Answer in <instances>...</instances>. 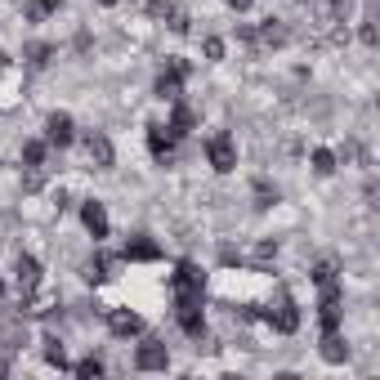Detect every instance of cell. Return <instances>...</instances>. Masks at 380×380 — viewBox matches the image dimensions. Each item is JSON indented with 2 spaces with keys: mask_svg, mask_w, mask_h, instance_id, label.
<instances>
[{
  "mask_svg": "<svg viewBox=\"0 0 380 380\" xmlns=\"http://www.w3.org/2000/svg\"><path fill=\"white\" fill-rule=\"evenodd\" d=\"M206 157H211V166L219 170V175H228V170L237 166V148H232L228 134H215V139L206 143Z\"/></svg>",
  "mask_w": 380,
  "mask_h": 380,
  "instance_id": "obj_1",
  "label": "cell"
},
{
  "mask_svg": "<svg viewBox=\"0 0 380 380\" xmlns=\"http://www.w3.org/2000/svg\"><path fill=\"white\" fill-rule=\"evenodd\" d=\"M224 54V41H206V58H219Z\"/></svg>",
  "mask_w": 380,
  "mask_h": 380,
  "instance_id": "obj_20",
  "label": "cell"
},
{
  "mask_svg": "<svg viewBox=\"0 0 380 380\" xmlns=\"http://www.w3.org/2000/svg\"><path fill=\"white\" fill-rule=\"evenodd\" d=\"M188 130H192V112H188V107H175V117H170V134L179 139V134H188Z\"/></svg>",
  "mask_w": 380,
  "mask_h": 380,
  "instance_id": "obj_13",
  "label": "cell"
},
{
  "mask_svg": "<svg viewBox=\"0 0 380 380\" xmlns=\"http://www.w3.org/2000/svg\"><path fill=\"white\" fill-rule=\"evenodd\" d=\"M143 367V372H166V362H170V353H166V345H157V340H148V345L139 349V358H134Z\"/></svg>",
  "mask_w": 380,
  "mask_h": 380,
  "instance_id": "obj_4",
  "label": "cell"
},
{
  "mask_svg": "<svg viewBox=\"0 0 380 380\" xmlns=\"http://www.w3.org/2000/svg\"><path fill=\"white\" fill-rule=\"evenodd\" d=\"M22 162H27V166H41V162H45V143H41V139L22 143Z\"/></svg>",
  "mask_w": 380,
  "mask_h": 380,
  "instance_id": "obj_14",
  "label": "cell"
},
{
  "mask_svg": "<svg viewBox=\"0 0 380 380\" xmlns=\"http://www.w3.org/2000/svg\"><path fill=\"white\" fill-rule=\"evenodd\" d=\"M14 273H18V282H22V287H36V277H41V264H36L32 255H18Z\"/></svg>",
  "mask_w": 380,
  "mask_h": 380,
  "instance_id": "obj_11",
  "label": "cell"
},
{
  "mask_svg": "<svg viewBox=\"0 0 380 380\" xmlns=\"http://www.w3.org/2000/svg\"><path fill=\"white\" fill-rule=\"evenodd\" d=\"M45 139L58 143V148H63V143H72V117H67V112H54L50 121H45Z\"/></svg>",
  "mask_w": 380,
  "mask_h": 380,
  "instance_id": "obj_5",
  "label": "cell"
},
{
  "mask_svg": "<svg viewBox=\"0 0 380 380\" xmlns=\"http://www.w3.org/2000/svg\"><path fill=\"white\" fill-rule=\"evenodd\" d=\"M313 282H317V287H322V291H331V287H336V268H331V264H317Z\"/></svg>",
  "mask_w": 380,
  "mask_h": 380,
  "instance_id": "obj_16",
  "label": "cell"
},
{
  "mask_svg": "<svg viewBox=\"0 0 380 380\" xmlns=\"http://www.w3.org/2000/svg\"><path fill=\"white\" fill-rule=\"evenodd\" d=\"M45 358H50V362H58V367H67V358H63V345H58V340H45Z\"/></svg>",
  "mask_w": 380,
  "mask_h": 380,
  "instance_id": "obj_18",
  "label": "cell"
},
{
  "mask_svg": "<svg viewBox=\"0 0 380 380\" xmlns=\"http://www.w3.org/2000/svg\"><path fill=\"white\" fill-rule=\"evenodd\" d=\"M77 376H85V380H90V376H103V362H99V358H85V362H77Z\"/></svg>",
  "mask_w": 380,
  "mask_h": 380,
  "instance_id": "obj_17",
  "label": "cell"
},
{
  "mask_svg": "<svg viewBox=\"0 0 380 380\" xmlns=\"http://www.w3.org/2000/svg\"><path fill=\"white\" fill-rule=\"evenodd\" d=\"M170 143H175V134H166V126H152V130H148V148H152V157H170Z\"/></svg>",
  "mask_w": 380,
  "mask_h": 380,
  "instance_id": "obj_10",
  "label": "cell"
},
{
  "mask_svg": "<svg viewBox=\"0 0 380 380\" xmlns=\"http://www.w3.org/2000/svg\"><path fill=\"white\" fill-rule=\"evenodd\" d=\"M175 287H179V291H202V268L192 264V260H183V264L175 268Z\"/></svg>",
  "mask_w": 380,
  "mask_h": 380,
  "instance_id": "obj_7",
  "label": "cell"
},
{
  "mask_svg": "<svg viewBox=\"0 0 380 380\" xmlns=\"http://www.w3.org/2000/svg\"><path fill=\"white\" fill-rule=\"evenodd\" d=\"M0 296H5V287H0Z\"/></svg>",
  "mask_w": 380,
  "mask_h": 380,
  "instance_id": "obj_22",
  "label": "cell"
},
{
  "mask_svg": "<svg viewBox=\"0 0 380 380\" xmlns=\"http://www.w3.org/2000/svg\"><path fill=\"white\" fill-rule=\"evenodd\" d=\"M322 358H327V362H345V358H349V345L336 336V331H327V340H322Z\"/></svg>",
  "mask_w": 380,
  "mask_h": 380,
  "instance_id": "obj_9",
  "label": "cell"
},
{
  "mask_svg": "<svg viewBox=\"0 0 380 380\" xmlns=\"http://www.w3.org/2000/svg\"><path fill=\"white\" fill-rule=\"evenodd\" d=\"M90 162H99V166H112V143H107L103 134H94V139H90Z\"/></svg>",
  "mask_w": 380,
  "mask_h": 380,
  "instance_id": "obj_12",
  "label": "cell"
},
{
  "mask_svg": "<svg viewBox=\"0 0 380 380\" xmlns=\"http://www.w3.org/2000/svg\"><path fill=\"white\" fill-rule=\"evenodd\" d=\"M85 277H90V282H103V277H107V264H103V260H90V264H85Z\"/></svg>",
  "mask_w": 380,
  "mask_h": 380,
  "instance_id": "obj_19",
  "label": "cell"
},
{
  "mask_svg": "<svg viewBox=\"0 0 380 380\" xmlns=\"http://www.w3.org/2000/svg\"><path fill=\"white\" fill-rule=\"evenodd\" d=\"M268 322H273L277 331H296L300 327V309H296V300H282L273 313H268Z\"/></svg>",
  "mask_w": 380,
  "mask_h": 380,
  "instance_id": "obj_6",
  "label": "cell"
},
{
  "mask_svg": "<svg viewBox=\"0 0 380 380\" xmlns=\"http://www.w3.org/2000/svg\"><path fill=\"white\" fill-rule=\"evenodd\" d=\"M81 224L94 232V242L107 237V211H103L99 202H85V206H81Z\"/></svg>",
  "mask_w": 380,
  "mask_h": 380,
  "instance_id": "obj_2",
  "label": "cell"
},
{
  "mask_svg": "<svg viewBox=\"0 0 380 380\" xmlns=\"http://www.w3.org/2000/svg\"><path fill=\"white\" fill-rule=\"evenodd\" d=\"M107 327H112V336H139V331H143V317L130 313V309H112Z\"/></svg>",
  "mask_w": 380,
  "mask_h": 380,
  "instance_id": "obj_3",
  "label": "cell"
},
{
  "mask_svg": "<svg viewBox=\"0 0 380 380\" xmlns=\"http://www.w3.org/2000/svg\"><path fill=\"white\" fill-rule=\"evenodd\" d=\"M228 5H232V9H251V0H228Z\"/></svg>",
  "mask_w": 380,
  "mask_h": 380,
  "instance_id": "obj_21",
  "label": "cell"
},
{
  "mask_svg": "<svg viewBox=\"0 0 380 380\" xmlns=\"http://www.w3.org/2000/svg\"><path fill=\"white\" fill-rule=\"evenodd\" d=\"M313 170H317V175H331V170H336V157H331L327 148H317L313 152Z\"/></svg>",
  "mask_w": 380,
  "mask_h": 380,
  "instance_id": "obj_15",
  "label": "cell"
},
{
  "mask_svg": "<svg viewBox=\"0 0 380 380\" xmlns=\"http://www.w3.org/2000/svg\"><path fill=\"white\" fill-rule=\"evenodd\" d=\"M157 255H162V247H157V242H148V237L126 242V260H157Z\"/></svg>",
  "mask_w": 380,
  "mask_h": 380,
  "instance_id": "obj_8",
  "label": "cell"
}]
</instances>
